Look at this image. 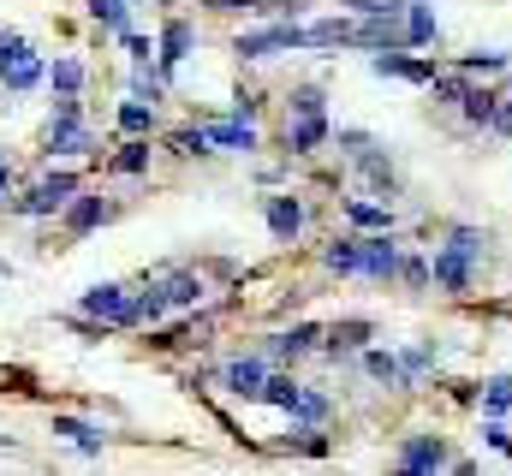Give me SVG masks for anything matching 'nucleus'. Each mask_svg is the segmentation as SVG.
Instances as JSON below:
<instances>
[{"label": "nucleus", "mask_w": 512, "mask_h": 476, "mask_svg": "<svg viewBox=\"0 0 512 476\" xmlns=\"http://www.w3.org/2000/svg\"><path fill=\"white\" fill-rule=\"evenodd\" d=\"M405 42L411 48H429L435 42V6H423V0L405 6Z\"/></svg>", "instance_id": "a211bd4d"}, {"label": "nucleus", "mask_w": 512, "mask_h": 476, "mask_svg": "<svg viewBox=\"0 0 512 476\" xmlns=\"http://www.w3.org/2000/svg\"><path fill=\"white\" fill-rule=\"evenodd\" d=\"M304 48H352V18H322L304 30Z\"/></svg>", "instance_id": "2eb2a0df"}, {"label": "nucleus", "mask_w": 512, "mask_h": 476, "mask_svg": "<svg viewBox=\"0 0 512 476\" xmlns=\"http://www.w3.org/2000/svg\"><path fill=\"white\" fill-rule=\"evenodd\" d=\"M6 191H12V161L0 155V203H6Z\"/></svg>", "instance_id": "37998d69"}, {"label": "nucleus", "mask_w": 512, "mask_h": 476, "mask_svg": "<svg viewBox=\"0 0 512 476\" xmlns=\"http://www.w3.org/2000/svg\"><path fill=\"white\" fill-rule=\"evenodd\" d=\"M54 435H66L78 453H102V441H108V435H102L96 423H84V417H54Z\"/></svg>", "instance_id": "f3484780"}, {"label": "nucleus", "mask_w": 512, "mask_h": 476, "mask_svg": "<svg viewBox=\"0 0 512 476\" xmlns=\"http://www.w3.org/2000/svg\"><path fill=\"white\" fill-rule=\"evenodd\" d=\"M286 447H298V453H310V459H322V453H328V435H322V429L310 423V429H292V435H286Z\"/></svg>", "instance_id": "2f4dec72"}, {"label": "nucleus", "mask_w": 512, "mask_h": 476, "mask_svg": "<svg viewBox=\"0 0 512 476\" xmlns=\"http://www.w3.org/2000/svg\"><path fill=\"white\" fill-rule=\"evenodd\" d=\"M364 274L370 280H399V244L387 238V227L364 238Z\"/></svg>", "instance_id": "0eeeda50"}, {"label": "nucleus", "mask_w": 512, "mask_h": 476, "mask_svg": "<svg viewBox=\"0 0 512 476\" xmlns=\"http://www.w3.org/2000/svg\"><path fill=\"white\" fill-rule=\"evenodd\" d=\"M120 131H131V137L155 131V102H149V108H143V102H126V108H120Z\"/></svg>", "instance_id": "c85d7f7f"}, {"label": "nucleus", "mask_w": 512, "mask_h": 476, "mask_svg": "<svg viewBox=\"0 0 512 476\" xmlns=\"http://www.w3.org/2000/svg\"><path fill=\"white\" fill-rule=\"evenodd\" d=\"M268 233L280 238V244H292V238L304 233V203L286 191V197H268Z\"/></svg>", "instance_id": "1a4fd4ad"}, {"label": "nucleus", "mask_w": 512, "mask_h": 476, "mask_svg": "<svg viewBox=\"0 0 512 476\" xmlns=\"http://www.w3.org/2000/svg\"><path fill=\"white\" fill-rule=\"evenodd\" d=\"M66 125H78V96H60V108L48 114V131H66Z\"/></svg>", "instance_id": "4c0bfd02"}, {"label": "nucleus", "mask_w": 512, "mask_h": 476, "mask_svg": "<svg viewBox=\"0 0 512 476\" xmlns=\"http://www.w3.org/2000/svg\"><path fill=\"white\" fill-rule=\"evenodd\" d=\"M483 411H489V417L512 411V375H489V381H483Z\"/></svg>", "instance_id": "b1692460"}, {"label": "nucleus", "mask_w": 512, "mask_h": 476, "mask_svg": "<svg viewBox=\"0 0 512 476\" xmlns=\"http://www.w3.org/2000/svg\"><path fill=\"white\" fill-rule=\"evenodd\" d=\"M483 244H489L483 233H471V227H453V233H447V244L435 250V262H429L435 286H441V292H471V280H477V262H483Z\"/></svg>", "instance_id": "f257e3e1"}, {"label": "nucleus", "mask_w": 512, "mask_h": 476, "mask_svg": "<svg viewBox=\"0 0 512 476\" xmlns=\"http://www.w3.org/2000/svg\"><path fill=\"white\" fill-rule=\"evenodd\" d=\"M399 280H405L411 292H423L435 274H429V262H423V256H399Z\"/></svg>", "instance_id": "f704fd0d"}, {"label": "nucleus", "mask_w": 512, "mask_h": 476, "mask_svg": "<svg viewBox=\"0 0 512 476\" xmlns=\"http://www.w3.org/2000/svg\"><path fill=\"white\" fill-rule=\"evenodd\" d=\"M292 417L322 423V417H328V393H310V387H304V393H298V405H292Z\"/></svg>", "instance_id": "c9c22d12"}, {"label": "nucleus", "mask_w": 512, "mask_h": 476, "mask_svg": "<svg viewBox=\"0 0 512 476\" xmlns=\"http://www.w3.org/2000/svg\"><path fill=\"white\" fill-rule=\"evenodd\" d=\"M209 143H215V149H245V155H251L256 149V125L251 119H221V125H209Z\"/></svg>", "instance_id": "f8f14e48"}, {"label": "nucleus", "mask_w": 512, "mask_h": 476, "mask_svg": "<svg viewBox=\"0 0 512 476\" xmlns=\"http://www.w3.org/2000/svg\"><path fill=\"white\" fill-rule=\"evenodd\" d=\"M441 465H447V441L441 435H405L399 441V471L429 476V471H441Z\"/></svg>", "instance_id": "423d86ee"}, {"label": "nucleus", "mask_w": 512, "mask_h": 476, "mask_svg": "<svg viewBox=\"0 0 512 476\" xmlns=\"http://www.w3.org/2000/svg\"><path fill=\"white\" fill-rule=\"evenodd\" d=\"M298 393H304V387H298L292 375H268V381H262V399H268V405H280V411H292V405H298Z\"/></svg>", "instance_id": "5701e85b"}, {"label": "nucleus", "mask_w": 512, "mask_h": 476, "mask_svg": "<svg viewBox=\"0 0 512 476\" xmlns=\"http://www.w3.org/2000/svg\"><path fill=\"white\" fill-rule=\"evenodd\" d=\"M36 78H42V60H36L30 48H24L18 60H6V66H0V90H30Z\"/></svg>", "instance_id": "6ab92c4d"}, {"label": "nucleus", "mask_w": 512, "mask_h": 476, "mask_svg": "<svg viewBox=\"0 0 512 476\" xmlns=\"http://www.w3.org/2000/svg\"><path fill=\"white\" fill-rule=\"evenodd\" d=\"M459 114L471 119V125H495V114H501V96L471 84V90H465V102H459Z\"/></svg>", "instance_id": "412c9836"}, {"label": "nucleus", "mask_w": 512, "mask_h": 476, "mask_svg": "<svg viewBox=\"0 0 512 476\" xmlns=\"http://www.w3.org/2000/svg\"><path fill=\"white\" fill-rule=\"evenodd\" d=\"M340 6H352L358 18H393V12H405L411 0H340Z\"/></svg>", "instance_id": "473e14b6"}, {"label": "nucleus", "mask_w": 512, "mask_h": 476, "mask_svg": "<svg viewBox=\"0 0 512 476\" xmlns=\"http://www.w3.org/2000/svg\"><path fill=\"white\" fill-rule=\"evenodd\" d=\"M292 48H304V30H298V24H268V30H251V36H239V54H245V60L292 54Z\"/></svg>", "instance_id": "39448f33"}, {"label": "nucleus", "mask_w": 512, "mask_h": 476, "mask_svg": "<svg viewBox=\"0 0 512 476\" xmlns=\"http://www.w3.org/2000/svg\"><path fill=\"white\" fill-rule=\"evenodd\" d=\"M143 167H149V137H131V143H120L114 173H143Z\"/></svg>", "instance_id": "a878e982"}, {"label": "nucleus", "mask_w": 512, "mask_h": 476, "mask_svg": "<svg viewBox=\"0 0 512 476\" xmlns=\"http://www.w3.org/2000/svg\"><path fill=\"white\" fill-rule=\"evenodd\" d=\"M96 221H108V203H102V197H72V203H66V233L72 238H84Z\"/></svg>", "instance_id": "4468645a"}, {"label": "nucleus", "mask_w": 512, "mask_h": 476, "mask_svg": "<svg viewBox=\"0 0 512 476\" xmlns=\"http://www.w3.org/2000/svg\"><path fill=\"white\" fill-rule=\"evenodd\" d=\"M167 143H173V155H203L209 149V131H173Z\"/></svg>", "instance_id": "e433bc0d"}, {"label": "nucleus", "mask_w": 512, "mask_h": 476, "mask_svg": "<svg viewBox=\"0 0 512 476\" xmlns=\"http://www.w3.org/2000/svg\"><path fill=\"white\" fill-rule=\"evenodd\" d=\"M48 84H54L60 96H78V90H84V66H78V60H54V72H48Z\"/></svg>", "instance_id": "bb28decb"}, {"label": "nucleus", "mask_w": 512, "mask_h": 476, "mask_svg": "<svg viewBox=\"0 0 512 476\" xmlns=\"http://www.w3.org/2000/svg\"><path fill=\"white\" fill-rule=\"evenodd\" d=\"M78 185H84L78 173H48V179H36V185H30L24 197H12L6 209H12V215H24V221H42V215L66 209V203L78 197Z\"/></svg>", "instance_id": "7ed1b4c3"}, {"label": "nucleus", "mask_w": 512, "mask_h": 476, "mask_svg": "<svg viewBox=\"0 0 512 476\" xmlns=\"http://www.w3.org/2000/svg\"><path fill=\"white\" fill-rule=\"evenodd\" d=\"M507 60H512V54H501V48H489V54L477 48V54H465V60H459V72H471V78L483 72V78H489V72H507Z\"/></svg>", "instance_id": "cd10ccee"}, {"label": "nucleus", "mask_w": 512, "mask_h": 476, "mask_svg": "<svg viewBox=\"0 0 512 476\" xmlns=\"http://www.w3.org/2000/svg\"><path fill=\"white\" fill-rule=\"evenodd\" d=\"M364 340H370V322H364V316H352V322H334V328H328V357L358 352Z\"/></svg>", "instance_id": "aec40b11"}, {"label": "nucleus", "mask_w": 512, "mask_h": 476, "mask_svg": "<svg viewBox=\"0 0 512 476\" xmlns=\"http://www.w3.org/2000/svg\"><path fill=\"white\" fill-rule=\"evenodd\" d=\"M191 42H197V30H191V24H185V18H173V24H167V30H161V48H155V60H161V66H167V72H173V66H179V60H185V54H191Z\"/></svg>", "instance_id": "9b49d317"}, {"label": "nucleus", "mask_w": 512, "mask_h": 476, "mask_svg": "<svg viewBox=\"0 0 512 476\" xmlns=\"http://www.w3.org/2000/svg\"><path fill=\"white\" fill-rule=\"evenodd\" d=\"M209 12H251V6H262V0H203Z\"/></svg>", "instance_id": "a19ab883"}, {"label": "nucleus", "mask_w": 512, "mask_h": 476, "mask_svg": "<svg viewBox=\"0 0 512 476\" xmlns=\"http://www.w3.org/2000/svg\"><path fill=\"white\" fill-rule=\"evenodd\" d=\"M435 363V346H411V352L399 357V369H405V387H417V375Z\"/></svg>", "instance_id": "72a5a7b5"}, {"label": "nucleus", "mask_w": 512, "mask_h": 476, "mask_svg": "<svg viewBox=\"0 0 512 476\" xmlns=\"http://www.w3.org/2000/svg\"><path fill=\"white\" fill-rule=\"evenodd\" d=\"M495 131H501V137H512V96H507V108L495 114Z\"/></svg>", "instance_id": "79ce46f5"}, {"label": "nucleus", "mask_w": 512, "mask_h": 476, "mask_svg": "<svg viewBox=\"0 0 512 476\" xmlns=\"http://www.w3.org/2000/svg\"><path fill=\"white\" fill-rule=\"evenodd\" d=\"M292 114H322V90H316V84L292 90Z\"/></svg>", "instance_id": "58836bf2"}, {"label": "nucleus", "mask_w": 512, "mask_h": 476, "mask_svg": "<svg viewBox=\"0 0 512 476\" xmlns=\"http://www.w3.org/2000/svg\"><path fill=\"white\" fill-rule=\"evenodd\" d=\"M286 143H292V155H316V149L328 143V119L322 114H292L286 119Z\"/></svg>", "instance_id": "9d476101"}, {"label": "nucleus", "mask_w": 512, "mask_h": 476, "mask_svg": "<svg viewBox=\"0 0 512 476\" xmlns=\"http://www.w3.org/2000/svg\"><path fill=\"white\" fill-rule=\"evenodd\" d=\"M90 12H96V18H102L108 30H120V36L131 30V12H126V0H90Z\"/></svg>", "instance_id": "7c9ffc66"}, {"label": "nucleus", "mask_w": 512, "mask_h": 476, "mask_svg": "<svg viewBox=\"0 0 512 476\" xmlns=\"http://www.w3.org/2000/svg\"><path fill=\"white\" fill-rule=\"evenodd\" d=\"M18 54H24V36H18V30H0V66L18 60Z\"/></svg>", "instance_id": "ea45409f"}, {"label": "nucleus", "mask_w": 512, "mask_h": 476, "mask_svg": "<svg viewBox=\"0 0 512 476\" xmlns=\"http://www.w3.org/2000/svg\"><path fill=\"white\" fill-rule=\"evenodd\" d=\"M316 340H322V328H316V322H298V328L274 334V340H268V352H274V357H304V352H316Z\"/></svg>", "instance_id": "ddd939ff"}, {"label": "nucleus", "mask_w": 512, "mask_h": 476, "mask_svg": "<svg viewBox=\"0 0 512 476\" xmlns=\"http://www.w3.org/2000/svg\"><path fill=\"white\" fill-rule=\"evenodd\" d=\"M322 262H328L334 274H364V238H334V244L322 250Z\"/></svg>", "instance_id": "dca6fc26"}, {"label": "nucleus", "mask_w": 512, "mask_h": 476, "mask_svg": "<svg viewBox=\"0 0 512 476\" xmlns=\"http://www.w3.org/2000/svg\"><path fill=\"white\" fill-rule=\"evenodd\" d=\"M78 316H90V322H102V328H137V292L120 286V280L90 286V292L78 298Z\"/></svg>", "instance_id": "f03ea898"}, {"label": "nucleus", "mask_w": 512, "mask_h": 476, "mask_svg": "<svg viewBox=\"0 0 512 476\" xmlns=\"http://www.w3.org/2000/svg\"><path fill=\"white\" fill-rule=\"evenodd\" d=\"M221 381H227V393H239V399H262V381H268V363H262V357H233Z\"/></svg>", "instance_id": "6e6552de"}, {"label": "nucleus", "mask_w": 512, "mask_h": 476, "mask_svg": "<svg viewBox=\"0 0 512 476\" xmlns=\"http://www.w3.org/2000/svg\"><path fill=\"white\" fill-rule=\"evenodd\" d=\"M346 215H352V227H370V233L393 227V209H382V203H346Z\"/></svg>", "instance_id": "393cba45"}, {"label": "nucleus", "mask_w": 512, "mask_h": 476, "mask_svg": "<svg viewBox=\"0 0 512 476\" xmlns=\"http://www.w3.org/2000/svg\"><path fill=\"white\" fill-rule=\"evenodd\" d=\"M96 137L84 131V125H66V131H48V155H84Z\"/></svg>", "instance_id": "4be33fe9"}, {"label": "nucleus", "mask_w": 512, "mask_h": 476, "mask_svg": "<svg viewBox=\"0 0 512 476\" xmlns=\"http://www.w3.org/2000/svg\"><path fill=\"white\" fill-rule=\"evenodd\" d=\"M364 369H370L376 381H393V387H405V369H399V357H393V352H370V357H364Z\"/></svg>", "instance_id": "c756f323"}, {"label": "nucleus", "mask_w": 512, "mask_h": 476, "mask_svg": "<svg viewBox=\"0 0 512 476\" xmlns=\"http://www.w3.org/2000/svg\"><path fill=\"white\" fill-rule=\"evenodd\" d=\"M149 286L161 292L167 310H191V304L203 298V274H197V268H161V274H149Z\"/></svg>", "instance_id": "20e7f679"}]
</instances>
